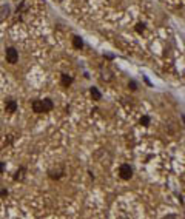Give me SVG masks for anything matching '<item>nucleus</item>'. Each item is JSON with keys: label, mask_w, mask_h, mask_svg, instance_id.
Here are the masks:
<instances>
[{"label": "nucleus", "mask_w": 185, "mask_h": 219, "mask_svg": "<svg viewBox=\"0 0 185 219\" xmlns=\"http://www.w3.org/2000/svg\"><path fill=\"white\" fill-rule=\"evenodd\" d=\"M119 176H120L123 181H130L131 177H133V168H131L128 164H122L120 168H119Z\"/></svg>", "instance_id": "obj_1"}, {"label": "nucleus", "mask_w": 185, "mask_h": 219, "mask_svg": "<svg viewBox=\"0 0 185 219\" xmlns=\"http://www.w3.org/2000/svg\"><path fill=\"white\" fill-rule=\"evenodd\" d=\"M5 56H6V62H8V63H17L19 53H17V49H15V48H8L6 53H5Z\"/></svg>", "instance_id": "obj_2"}, {"label": "nucleus", "mask_w": 185, "mask_h": 219, "mask_svg": "<svg viewBox=\"0 0 185 219\" xmlns=\"http://www.w3.org/2000/svg\"><path fill=\"white\" fill-rule=\"evenodd\" d=\"M5 110L6 113H15L17 111V102L14 100V99H6L5 100Z\"/></svg>", "instance_id": "obj_3"}, {"label": "nucleus", "mask_w": 185, "mask_h": 219, "mask_svg": "<svg viewBox=\"0 0 185 219\" xmlns=\"http://www.w3.org/2000/svg\"><path fill=\"white\" fill-rule=\"evenodd\" d=\"M31 106H32V111H34L36 114H42V113H43L42 100H40V99H34V100L31 102Z\"/></svg>", "instance_id": "obj_4"}, {"label": "nucleus", "mask_w": 185, "mask_h": 219, "mask_svg": "<svg viewBox=\"0 0 185 219\" xmlns=\"http://www.w3.org/2000/svg\"><path fill=\"white\" fill-rule=\"evenodd\" d=\"M63 175H65V170H63L62 167L57 168V170H49V171H48V176L51 177V179H56V181L60 179V177L63 176Z\"/></svg>", "instance_id": "obj_5"}, {"label": "nucleus", "mask_w": 185, "mask_h": 219, "mask_svg": "<svg viewBox=\"0 0 185 219\" xmlns=\"http://www.w3.org/2000/svg\"><path fill=\"white\" fill-rule=\"evenodd\" d=\"M42 108H43V113H49L52 108H54V104H52V100L51 99H43L42 100Z\"/></svg>", "instance_id": "obj_6"}, {"label": "nucleus", "mask_w": 185, "mask_h": 219, "mask_svg": "<svg viewBox=\"0 0 185 219\" xmlns=\"http://www.w3.org/2000/svg\"><path fill=\"white\" fill-rule=\"evenodd\" d=\"M71 84H73V77L68 76V74H62L60 76V85L63 86V88H68Z\"/></svg>", "instance_id": "obj_7"}, {"label": "nucleus", "mask_w": 185, "mask_h": 219, "mask_svg": "<svg viewBox=\"0 0 185 219\" xmlns=\"http://www.w3.org/2000/svg\"><path fill=\"white\" fill-rule=\"evenodd\" d=\"M25 173H26V168L25 167H20L14 175V181H23L25 179Z\"/></svg>", "instance_id": "obj_8"}, {"label": "nucleus", "mask_w": 185, "mask_h": 219, "mask_svg": "<svg viewBox=\"0 0 185 219\" xmlns=\"http://www.w3.org/2000/svg\"><path fill=\"white\" fill-rule=\"evenodd\" d=\"M89 93H91V97L94 100H102V93L99 91L96 86H93V88H89Z\"/></svg>", "instance_id": "obj_9"}, {"label": "nucleus", "mask_w": 185, "mask_h": 219, "mask_svg": "<svg viewBox=\"0 0 185 219\" xmlns=\"http://www.w3.org/2000/svg\"><path fill=\"white\" fill-rule=\"evenodd\" d=\"M73 46L76 48V49H80L82 46H83V40L80 39V37H73Z\"/></svg>", "instance_id": "obj_10"}, {"label": "nucleus", "mask_w": 185, "mask_h": 219, "mask_svg": "<svg viewBox=\"0 0 185 219\" xmlns=\"http://www.w3.org/2000/svg\"><path fill=\"white\" fill-rule=\"evenodd\" d=\"M141 125H143V127L150 125V117H148V116H142L141 117Z\"/></svg>", "instance_id": "obj_11"}, {"label": "nucleus", "mask_w": 185, "mask_h": 219, "mask_svg": "<svg viewBox=\"0 0 185 219\" xmlns=\"http://www.w3.org/2000/svg\"><path fill=\"white\" fill-rule=\"evenodd\" d=\"M143 30H145V23H137L136 25V31H137L139 34H142Z\"/></svg>", "instance_id": "obj_12"}, {"label": "nucleus", "mask_w": 185, "mask_h": 219, "mask_svg": "<svg viewBox=\"0 0 185 219\" xmlns=\"http://www.w3.org/2000/svg\"><path fill=\"white\" fill-rule=\"evenodd\" d=\"M128 86H130L131 91H136V90H137V85H136V82H134V80H131L130 84H128Z\"/></svg>", "instance_id": "obj_13"}, {"label": "nucleus", "mask_w": 185, "mask_h": 219, "mask_svg": "<svg viewBox=\"0 0 185 219\" xmlns=\"http://www.w3.org/2000/svg\"><path fill=\"white\" fill-rule=\"evenodd\" d=\"M6 140H5V145H11V144H12V136H6Z\"/></svg>", "instance_id": "obj_14"}, {"label": "nucleus", "mask_w": 185, "mask_h": 219, "mask_svg": "<svg viewBox=\"0 0 185 219\" xmlns=\"http://www.w3.org/2000/svg\"><path fill=\"white\" fill-rule=\"evenodd\" d=\"M5 168H6V167H5V162H2V160H0V175L5 171Z\"/></svg>", "instance_id": "obj_15"}, {"label": "nucleus", "mask_w": 185, "mask_h": 219, "mask_svg": "<svg viewBox=\"0 0 185 219\" xmlns=\"http://www.w3.org/2000/svg\"><path fill=\"white\" fill-rule=\"evenodd\" d=\"M0 196H2V197H5V196H8V190H5V188H3V190H2V191H0Z\"/></svg>", "instance_id": "obj_16"}, {"label": "nucleus", "mask_w": 185, "mask_h": 219, "mask_svg": "<svg viewBox=\"0 0 185 219\" xmlns=\"http://www.w3.org/2000/svg\"><path fill=\"white\" fill-rule=\"evenodd\" d=\"M143 79H145V82H147V85H151V82H150V79H148V77H143Z\"/></svg>", "instance_id": "obj_17"}]
</instances>
